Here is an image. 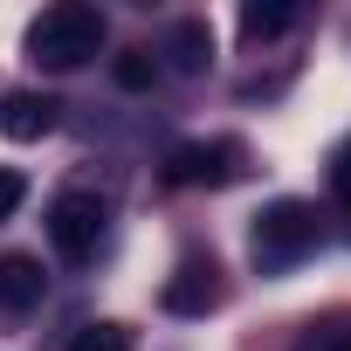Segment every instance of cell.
Wrapping results in <instances>:
<instances>
[{
	"label": "cell",
	"instance_id": "cell-1",
	"mask_svg": "<svg viewBox=\"0 0 351 351\" xmlns=\"http://www.w3.org/2000/svg\"><path fill=\"white\" fill-rule=\"evenodd\" d=\"M104 35H110L104 8H90V0H56V8H42L35 28H28V62H42V69H83L104 49Z\"/></svg>",
	"mask_w": 351,
	"mask_h": 351
},
{
	"label": "cell",
	"instance_id": "cell-2",
	"mask_svg": "<svg viewBox=\"0 0 351 351\" xmlns=\"http://www.w3.org/2000/svg\"><path fill=\"white\" fill-rule=\"evenodd\" d=\"M317 248V207H303V200H269L262 214H255V234H248V255H255V269H296L303 255Z\"/></svg>",
	"mask_w": 351,
	"mask_h": 351
},
{
	"label": "cell",
	"instance_id": "cell-3",
	"mask_svg": "<svg viewBox=\"0 0 351 351\" xmlns=\"http://www.w3.org/2000/svg\"><path fill=\"white\" fill-rule=\"evenodd\" d=\"M104 200L97 193H56V207H49V241H56V255L62 262H90L97 248H104Z\"/></svg>",
	"mask_w": 351,
	"mask_h": 351
},
{
	"label": "cell",
	"instance_id": "cell-4",
	"mask_svg": "<svg viewBox=\"0 0 351 351\" xmlns=\"http://www.w3.org/2000/svg\"><path fill=\"white\" fill-rule=\"evenodd\" d=\"M241 158L248 152L234 138H193L165 158V180L172 186H228V180H241Z\"/></svg>",
	"mask_w": 351,
	"mask_h": 351
},
{
	"label": "cell",
	"instance_id": "cell-5",
	"mask_svg": "<svg viewBox=\"0 0 351 351\" xmlns=\"http://www.w3.org/2000/svg\"><path fill=\"white\" fill-rule=\"evenodd\" d=\"M0 131H8L14 145H35L56 131V97H35V90H14L8 104H0Z\"/></svg>",
	"mask_w": 351,
	"mask_h": 351
},
{
	"label": "cell",
	"instance_id": "cell-6",
	"mask_svg": "<svg viewBox=\"0 0 351 351\" xmlns=\"http://www.w3.org/2000/svg\"><path fill=\"white\" fill-rule=\"evenodd\" d=\"M49 296V276H42V262L35 255H0V310H35Z\"/></svg>",
	"mask_w": 351,
	"mask_h": 351
},
{
	"label": "cell",
	"instance_id": "cell-7",
	"mask_svg": "<svg viewBox=\"0 0 351 351\" xmlns=\"http://www.w3.org/2000/svg\"><path fill=\"white\" fill-rule=\"evenodd\" d=\"M165 56H172V69H180V76H200V69H207V56H214L207 21H180V28L165 35Z\"/></svg>",
	"mask_w": 351,
	"mask_h": 351
},
{
	"label": "cell",
	"instance_id": "cell-8",
	"mask_svg": "<svg viewBox=\"0 0 351 351\" xmlns=\"http://www.w3.org/2000/svg\"><path fill=\"white\" fill-rule=\"evenodd\" d=\"M214 269H200V262H186L180 276L165 282V310H180V317H200V310H214V282H207Z\"/></svg>",
	"mask_w": 351,
	"mask_h": 351
},
{
	"label": "cell",
	"instance_id": "cell-9",
	"mask_svg": "<svg viewBox=\"0 0 351 351\" xmlns=\"http://www.w3.org/2000/svg\"><path fill=\"white\" fill-rule=\"evenodd\" d=\"M289 28H296V8H289V0H269V8L248 0V8H241V35H248V42H276V35H289Z\"/></svg>",
	"mask_w": 351,
	"mask_h": 351
},
{
	"label": "cell",
	"instance_id": "cell-10",
	"mask_svg": "<svg viewBox=\"0 0 351 351\" xmlns=\"http://www.w3.org/2000/svg\"><path fill=\"white\" fill-rule=\"evenodd\" d=\"M69 351H138V344H131L124 324H83V330L69 337Z\"/></svg>",
	"mask_w": 351,
	"mask_h": 351
},
{
	"label": "cell",
	"instance_id": "cell-11",
	"mask_svg": "<svg viewBox=\"0 0 351 351\" xmlns=\"http://www.w3.org/2000/svg\"><path fill=\"white\" fill-rule=\"evenodd\" d=\"M110 76H117V90H152L158 62H152V56H117V69H110Z\"/></svg>",
	"mask_w": 351,
	"mask_h": 351
},
{
	"label": "cell",
	"instance_id": "cell-12",
	"mask_svg": "<svg viewBox=\"0 0 351 351\" xmlns=\"http://www.w3.org/2000/svg\"><path fill=\"white\" fill-rule=\"evenodd\" d=\"M330 200H337V207H351V138L330 152Z\"/></svg>",
	"mask_w": 351,
	"mask_h": 351
},
{
	"label": "cell",
	"instance_id": "cell-13",
	"mask_svg": "<svg viewBox=\"0 0 351 351\" xmlns=\"http://www.w3.org/2000/svg\"><path fill=\"white\" fill-rule=\"evenodd\" d=\"M296 351H351V324H317Z\"/></svg>",
	"mask_w": 351,
	"mask_h": 351
},
{
	"label": "cell",
	"instance_id": "cell-14",
	"mask_svg": "<svg viewBox=\"0 0 351 351\" xmlns=\"http://www.w3.org/2000/svg\"><path fill=\"white\" fill-rule=\"evenodd\" d=\"M28 200V180H21V172L14 165H0V221H14V207Z\"/></svg>",
	"mask_w": 351,
	"mask_h": 351
}]
</instances>
